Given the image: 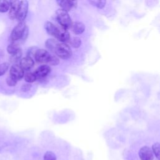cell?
<instances>
[{
    "instance_id": "obj_1",
    "label": "cell",
    "mask_w": 160,
    "mask_h": 160,
    "mask_svg": "<svg viewBox=\"0 0 160 160\" xmlns=\"http://www.w3.org/2000/svg\"><path fill=\"white\" fill-rule=\"evenodd\" d=\"M28 36V28L24 22H21L16 25L11 32L10 39L11 42L18 44L26 41Z\"/></svg>"
},
{
    "instance_id": "obj_2",
    "label": "cell",
    "mask_w": 160,
    "mask_h": 160,
    "mask_svg": "<svg viewBox=\"0 0 160 160\" xmlns=\"http://www.w3.org/2000/svg\"><path fill=\"white\" fill-rule=\"evenodd\" d=\"M56 19L61 27L67 29L71 28L72 24L71 19L68 12L62 9H59L56 11Z\"/></svg>"
},
{
    "instance_id": "obj_3",
    "label": "cell",
    "mask_w": 160,
    "mask_h": 160,
    "mask_svg": "<svg viewBox=\"0 0 160 160\" xmlns=\"http://www.w3.org/2000/svg\"><path fill=\"white\" fill-rule=\"evenodd\" d=\"M54 52L62 59H68L72 56V51L69 46L65 42H59L54 49Z\"/></svg>"
},
{
    "instance_id": "obj_4",
    "label": "cell",
    "mask_w": 160,
    "mask_h": 160,
    "mask_svg": "<svg viewBox=\"0 0 160 160\" xmlns=\"http://www.w3.org/2000/svg\"><path fill=\"white\" fill-rule=\"evenodd\" d=\"M28 11V2L27 1H21L19 2V8L17 12L16 18L19 22H24V20L26 18Z\"/></svg>"
},
{
    "instance_id": "obj_5",
    "label": "cell",
    "mask_w": 160,
    "mask_h": 160,
    "mask_svg": "<svg viewBox=\"0 0 160 160\" xmlns=\"http://www.w3.org/2000/svg\"><path fill=\"white\" fill-rule=\"evenodd\" d=\"M51 54L49 53L48 51H47L45 49H38V51H36L35 55H34V58L36 61L40 63H48L50 58H51Z\"/></svg>"
},
{
    "instance_id": "obj_6",
    "label": "cell",
    "mask_w": 160,
    "mask_h": 160,
    "mask_svg": "<svg viewBox=\"0 0 160 160\" xmlns=\"http://www.w3.org/2000/svg\"><path fill=\"white\" fill-rule=\"evenodd\" d=\"M10 76L12 77L16 81L22 79L24 77V70L20 67L19 65L14 64L11 66L9 71Z\"/></svg>"
},
{
    "instance_id": "obj_7",
    "label": "cell",
    "mask_w": 160,
    "mask_h": 160,
    "mask_svg": "<svg viewBox=\"0 0 160 160\" xmlns=\"http://www.w3.org/2000/svg\"><path fill=\"white\" fill-rule=\"evenodd\" d=\"M61 42H65L70 39V36L67 29L62 27H58L55 37Z\"/></svg>"
},
{
    "instance_id": "obj_8",
    "label": "cell",
    "mask_w": 160,
    "mask_h": 160,
    "mask_svg": "<svg viewBox=\"0 0 160 160\" xmlns=\"http://www.w3.org/2000/svg\"><path fill=\"white\" fill-rule=\"evenodd\" d=\"M139 156L141 160H152L154 158L152 151L148 146H143L140 149Z\"/></svg>"
},
{
    "instance_id": "obj_9",
    "label": "cell",
    "mask_w": 160,
    "mask_h": 160,
    "mask_svg": "<svg viewBox=\"0 0 160 160\" xmlns=\"http://www.w3.org/2000/svg\"><path fill=\"white\" fill-rule=\"evenodd\" d=\"M58 5L61 7V9L66 12L69 11L72 8L77 6L76 1H69V0H58L57 1Z\"/></svg>"
},
{
    "instance_id": "obj_10",
    "label": "cell",
    "mask_w": 160,
    "mask_h": 160,
    "mask_svg": "<svg viewBox=\"0 0 160 160\" xmlns=\"http://www.w3.org/2000/svg\"><path fill=\"white\" fill-rule=\"evenodd\" d=\"M51 72V68L48 65H42L39 66L34 72L36 79H42L45 78Z\"/></svg>"
},
{
    "instance_id": "obj_11",
    "label": "cell",
    "mask_w": 160,
    "mask_h": 160,
    "mask_svg": "<svg viewBox=\"0 0 160 160\" xmlns=\"http://www.w3.org/2000/svg\"><path fill=\"white\" fill-rule=\"evenodd\" d=\"M20 67L24 71L30 70L34 66V61L32 58L29 57H24L20 61Z\"/></svg>"
},
{
    "instance_id": "obj_12",
    "label": "cell",
    "mask_w": 160,
    "mask_h": 160,
    "mask_svg": "<svg viewBox=\"0 0 160 160\" xmlns=\"http://www.w3.org/2000/svg\"><path fill=\"white\" fill-rule=\"evenodd\" d=\"M19 1H13L11 2V5L9 9V17L11 19H16L17 12L18 11L19 8Z\"/></svg>"
},
{
    "instance_id": "obj_13",
    "label": "cell",
    "mask_w": 160,
    "mask_h": 160,
    "mask_svg": "<svg viewBox=\"0 0 160 160\" xmlns=\"http://www.w3.org/2000/svg\"><path fill=\"white\" fill-rule=\"evenodd\" d=\"M73 32L76 34H80L85 30V26L81 22H75L71 26Z\"/></svg>"
},
{
    "instance_id": "obj_14",
    "label": "cell",
    "mask_w": 160,
    "mask_h": 160,
    "mask_svg": "<svg viewBox=\"0 0 160 160\" xmlns=\"http://www.w3.org/2000/svg\"><path fill=\"white\" fill-rule=\"evenodd\" d=\"M44 28L47 31V32L54 37H55L56 31H57V28L58 26H55L52 22L48 21L44 24Z\"/></svg>"
},
{
    "instance_id": "obj_15",
    "label": "cell",
    "mask_w": 160,
    "mask_h": 160,
    "mask_svg": "<svg viewBox=\"0 0 160 160\" xmlns=\"http://www.w3.org/2000/svg\"><path fill=\"white\" fill-rule=\"evenodd\" d=\"M58 42H59V41L58 40H56L55 39L51 38V39H48L46 40V41L45 42V45L48 49L54 52V49Z\"/></svg>"
},
{
    "instance_id": "obj_16",
    "label": "cell",
    "mask_w": 160,
    "mask_h": 160,
    "mask_svg": "<svg viewBox=\"0 0 160 160\" xmlns=\"http://www.w3.org/2000/svg\"><path fill=\"white\" fill-rule=\"evenodd\" d=\"M11 2L9 1H0V12H6L9 11Z\"/></svg>"
},
{
    "instance_id": "obj_17",
    "label": "cell",
    "mask_w": 160,
    "mask_h": 160,
    "mask_svg": "<svg viewBox=\"0 0 160 160\" xmlns=\"http://www.w3.org/2000/svg\"><path fill=\"white\" fill-rule=\"evenodd\" d=\"M19 49V44L15 42H11L8 47H7V51L9 54L11 55L14 54L18 49Z\"/></svg>"
},
{
    "instance_id": "obj_18",
    "label": "cell",
    "mask_w": 160,
    "mask_h": 160,
    "mask_svg": "<svg viewBox=\"0 0 160 160\" xmlns=\"http://www.w3.org/2000/svg\"><path fill=\"white\" fill-rule=\"evenodd\" d=\"M69 43L71 46L74 48H78L81 44V39L78 37H73L69 39Z\"/></svg>"
},
{
    "instance_id": "obj_19",
    "label": "cell",
    "mask_w": 160,
    "mask_h": 160,
    "mask_svg": "<svg viewBox=\"0 0 160 160\" xmlns=\"http://www.w3.org/2000/svg\"><path fill=\"white\" fill-rule=\"evenodd\" d=\"M24 79L27 82H33L36 80V77L34 75V72H26L24 75Z\"/></svg>"
},
{
    "instance_id": "obj_20",
    "label": "cell",
    "mask_w": 160,
    "mask_h": 160,
    "mask_svg": "<svg viewBox=\"0 0 160 160\" xmlns=\"http://www.w3.org/2000/svg\"><path fill=\"white\" fill-rule=\"evenodd\" d=\"M21 56H22V51L19 48L14 54L11 55L10 60L12 62H17L21 58Z\"/></svg>"
},
{
    "instance_id": "obj_21",
    "label": "cell",
    "mask_w": 160,
    "mask_h": 160,
    "mask_svg": "<svg viewBox=\"0 0 160 160\" xmlns=\"http://www.w3.org/2000/svg\"><path fill=\"white\" fill-rule=\"evenodd\" d=\"M89 2L99 9H102L105 6V1H89Z\"/></svg>"
},
{
    "instance_id": "obj_22",
    "label": "cell",
    "mask_w": 160,
    "mask_h": 160,
    "mask_svg": "<svg viewBox=\"0 0 160 160\" xmlns=\"http://www.w3.org/2000/svg\"><path fill=\"white\" fill-rule=\"evenodd\" d=\"M152 153H154L156 156V157L159 159V142H156L152 145Z\"/></svg>"
},
{
    "instance_id": "obj_23",
    "label": "cell",
    "mask_w": 160,
    "mask_h": 160,
    "mask_svg": "<svg viewBox=\"0 0 160 160\" xmlns=\"http://www.w3.org/2000/svg\"><path fill=\"white\" fill-rule=\"evenodd\" d=\"M44 160H56V155L51 151H47L44 156Z\"/></svg>"
},
{
    "instance_id": "obj_24",
    "label": "cell",
    "mask_w": 160,
    "mask_h": 160,
    "mask_svg": "<svg viewBox=\"0 0 160 160\" xmlns=\"http://www.w3.org/2000/svg\"><path fill=\"white\" fill-rule=\"evenodd\" d=\"M9 68V64L7 62H3L0 64V76L4 74L8 71Z\"/></svg>"
},
{
    "instance_id": "obj_25",
    "label": "cell",
    "mask_w": 160,
    "mask_h": 160,
    "mask_svg": "<svg viewBox=\"0 0 160 160\" xmlns=\"http://www.w3.org/2000/svg\"><path fill=\"white\" fill-rule=\"evenodd\" d=\"M48 63L52 66H56L59 63V59L56 56H51V58Z\"/></svg>"
},
{
    "instance_id": "obj_26",
    "label": "cell",
    "mask_w": 160,
    "mask_h": 160,
    "mask_svg": "<svg viewBox=\"0 0 160 160\" xmlns=\"http://www.w3.org/2000/svg\"><path fill=\"white\" fill-rule=\"evenodd\" d=\"M38 48L37 47H31L30 48L27 52L28 54V57H29L31 58H32V57H34V55L36 52V51H38Z\"/></svg>"
},
{
    "instance_id": "obj_27",
    "label": "cell",
    "mask_w": 160,
    "mask_h": 160,
    "mask_svg": "<svg viewBox=\"0 0 160 160\" xmlns=\"http://www.w3.org/2000/svg\"><path fill=\"white\" fill-rule=\"evenodd\" d=\"M17 81H18L10 76L6 78V83L9 86H14L16 84Z\"/></svg>"
},
{
    "instance_id": "obj_28",
    "label": "cell",
    "mask_w": 160,
    "mask_h": 160,
    "mask_svg": "<svg viewBox=\"0 0 160 160\" xmlns=\"http://www.w3.org/2000/svg\"><path fill=\"white\" fill-rule=\"evenodd\" d=\"M31 87V86L30 84H24V85L22 86L21 89H22V91H24V92H26V91L30 90Z\"/></svg>"
},
{
    "instance_id": "obj_29",
    "label": "cell",
    "mask_w": 160,
    "mask_h": 160,
    "mask_svg": "<svg viewBox=\"0 0 160 160\" xmlns=\"http://www.w3.org/2000/svg\"><path fill=\"white\" fill-rule=\"evenodd\" d=\"M2 56H3V52H2V51L0 50V59L2 58Z\"/></svg>"
}]
</instances>
